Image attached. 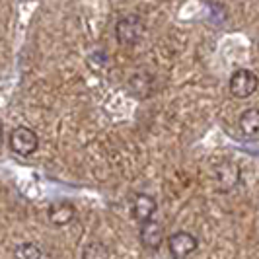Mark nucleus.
I'll return each instance as SVG.
<instances>
[{"label":"nucleus","mask_w":259,"mask_h":259,"mask_svg":"<svg viewBox=\"0 0 259 259\" xmlns=\"http://www.w3.org/2000/svg\"><path fill=\"white\" fill-rule=\"evenodd\" d=\"M197 246H199L197 238L189 232H176L168 238L169 253L174 257H187L189 253H193L197 249Z\"/></svg>","instance_id":"5"},{"label":"nucleus","mask_w":259,"mask_h":259,"mask_svg":"<svg viewBox=\"0 0 259 259\" xmlns=\"http://www.w3.org/2000/svg\"><path fill=\"white\" fill-rule=\"evenodd\" d=\"M156 208H158L156 199L148 193H137L133 203H131V212H133V219L137 222L150 221L154 217Z\"/></svg>","instance_id":"7"},{"label":"nucleus","mask_w":259,"mask_h":259,"mask_svg":"<svg viewBox=\"0 0 259 259\" xmlns=\"http://www.w3.org/2000/svg\"><path fill=\"white\" fill-rule=\"evenodd\" d=\"M144 35V22L141 16L137 14H129L123 16L115 26V37L119 43L123 45H135L139 43Z\"/></svg>","instance_id":"1"},{"label":"nucleus","mask_w":259,"mask_h":259,"mask_svg":"<svg viewBox=\"0 0 259 259\" xmlns=\"http://www.w3.org/2000/svg\"><path fill=\"white\" fill-rule=\"evenodd\" d=\"M141 90H144V96H148L150 94V76L148 74H137V76L131 78L129 82V92L133 96H137V98H141Z\"/></svg>","instance_id":"10"},{"label":"nucleus","mask_w":259,"mask_h":259,"mask_svg":"<svg viewBox=\"0 0 259 259\" xmlns=\"http://www.w3.org/2000/svg\"><path fill=\"white\" fill-rule=\"evenodd\" d=\"M212 171H214L217 189H221V191H230L234 185L238 183V180H240V168L234 162H228V160L217 164Z\"/></svg>","instance_id":"4"},{"label":"nucleus","mask_w":259,"mask_h":259,"mask_svg":"<svg viewBox=\"0 0 259 259\" xmlns=\"http://www.w3.org/2000/svg\"><path fill=\"white\" fill-rule=\"evenodd\" d=\"M39 146V139L35 131L29 127H16L10 133V148L18 156H31Z\"/></svg>","instance_id":"3"},{"label":"nucleus","mask_w":259,"mask_h":259,"mask_svg":"<svg viewBox=\"0 0 259 259\" xmlns=\"http://www.w3.org/2000/svg\"><path fill=\"white\" fill-rule=\"evenodd\" d=\"M14 255H16V257L35 259V257H43V255H47V253L39 246H35V244H22L20 247H16Z\"/></svg>","instance_id":"11"},{"label":"nucleus","mask_w":259,"mask_h":259,"mask_svg":"<svg viewBox=\"0 0 259 259\" xmlns=\"http://www.w3.org/2000/svg\"><path fill=\"white\" fill-rule=\"evenodd\" d=\"M257 86H259L257 74L251 72V70H247V68H238L232 76H230V84H228L230 94H232L234 98H240V100H246L249 96H253L255 90H257Z\"/></svg>","instance_id":"2"},{"label":"nucleus","mask_w":259,"mask_h":259,"mask_svg":"<svg viewBox=\"0 0 259 259\" xmlns=\"http://www.w3.org/2000/svg\"><path fill=\"white\" fill-rule=\"evenodd\" d=\"M47 214H49V221L55 226H66V224H70V222L74 221L76 207L72 203H68V201H57V203H53L51 207H49Z\"/></svg>","instance_id":"8"},{"label":"nucleus","mask_w":259,"mask_h":259,"mask_svg":"<svg viewBox=\"0 0 259 259\" xmlns=\"http://www.w3.org/2000/svg\"><path fill=\"white\" fill-rule=\"evenodd\" d=\"M240 129L246 137H255L259 135V109L251 107L246 109L242 115H240Z\"/></svg>","instance_id":"9"},{"label":"nucleus","mask_w":259,"mask_h":259,"mask_svg":"<svg viewBox=\"0 0 259 259\" xmlns=\"http://www.w3.org/2000/svg\"><path fill=\"white\" fill-rule=\"evenodd\" d=\"M4 141V127H2V123H0V144Z\"/></svg>","instance_id":"13"},{"label":"nucleus","mask_w":259,"mask_h":259,"mask_svg":"<svg viewBox=\"0 0 259 259\" xmlns=\"http://www.w3.org/2000/svg\"><path fill=\"white\" fill-rule=\"evenodd\" d=\"M139 240L146 249H158L164 242V228L162 224L156 221H144L141 222V230H139Z\"/></svg>","instance_id":"6"},{"label":"nucleus","mask_w":259,"mask_h":259,"mask_svg":"<svg viewBox=\"0 0 259 259\" xmlns=\"http://www.w3.org/2000/svg\"><path fill=\"white\" fill-rule=\"evenodd\" d=\"M105 255H109V251L104 244H92L84 249V257H105Z\"/></svg>","instance_id":"12"}]
</instances>
